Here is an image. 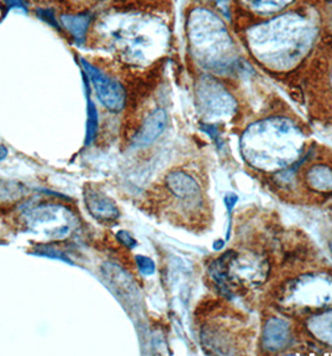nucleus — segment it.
Instances as JSON below:
<instances>
[{
    "instance_id": "17",
    "label": "nucleus",
    "mask_w": 332,
    "mask_h": 356,
    "mask_svg": "<svg viewBox=\"0 0 332 356\" xmlns=\"http://www.w3.org/2000/svg\"><path fill=\"white\" fill-rule=\"evenodd\" d=\"M99 117L97 106L89 99L88 102V127H86V145L92 144L98 134Z\"/></svg>"
},
{
    "instance_id": "19",
    "label": "nucleus",
    "mask_w": 332,
    "mask_h": 356,
    "mask_svg": "<svg viewBox=\"0 0 332 356\" xmlns=\"http://www.w3.org/2000/svg\"><path fill=\"white\" fill-rule=\"evenodd\" d=\"M117 239L123 244L125 248H128V249H134L138 245V241H136L134 238H133V235L129 233V232H126V230H120L119 233L117 234Z\"/></svg>"
},
{
    "instance_id": "5",
    "label": "nucleus",
    "mask_w": 332,
    "mask_h": 356,
    "mask_svg": "<svg viewBox=\"0 0 332 356\" xmlns=\"http://www.w3.org/2000/svg\"><path fill=\"white\" fill-rule=\"evenodd\" d=\"M290 300L302 307L326 305L332 302V277L308 275L296 280L289 289Z\"/></svg>"
},
{
    "instance_id": "21",
    "label": "nucleus",
    "mask_w": 332,
    "mask_h": 356,
    "mask_svg": "<svg viewBox=\"0 0 332 356\" xmlns=\"http://www.w3.org/2000/svg\"><path fill=\"white\" fill-rule=\"evenodd\" d=\"M215 1L220 6L222 10L228 14V0H215Z\"/></svg>"
},
{
    "instance_id": "15",
    "label": "nucleus",
    "mask_w": 332,
    "mask_h": 356,
    "mask_svg": "<svg viewBox=\"0 0 332 356\" xmlns=\"http://www.w3.org/2000/svg\"><path fill=\"white\" fill-rule=\"evenodd\" d=\"M63 24L70 31V34L78 40L83 42L85 39L86 31L90 24L89 15H65L62 18Z\"/></svg>"
},
{
    "instance_id": "8",
    "label": "nucleus",
    "mask_w": 332,
    "mask_h": 356,
    "mask_svg": "<svg viewBox=\"0 0 332 356\" xmlns=\"http://www.w3.org/2000/svg\"><path fill=\"white\" fill-rule=\"evenodd\" d=\"M84 203L92 218L100 222L114 224L120 218V211L114 200L90 185L84 189Z\"/></svg>"
},
{
    "instance_id": "13",
    "label": "nucleus",
    "mask_w": 332,
    "mask_h": 356,
    "mask_svg": "<svg viewBox=\"0 0 332 356\" xmlns=\"http://www.w3.org/2000/svg\"><path fill=\"white\" fill-rule=\"evenodd\" d=\"M306 183L317 193H331L332 170L329 166L315 165L306 172Z\"/></svg>"
},
{
    "instance_id": "24",
    "label": "nucleus",
    "mask_w": 332,
    "mask_h": 356,
    "mask_svg": "<svg viewBox=\"0 0 332 356\" xmlns=\"http://www.w3.org/2000/svg\"><path fill=\"white\" fill-rule=\"evenodd\" d=\"M331 249H332V244H331Z\"/></svg>"
},
{
    "instance_id": "9",
    "label": "nucleus",
    "mask_w": 332,
    "mask_h": 356,
    "mask_svg": "<svg viewBox=\"0 0 332 356\" xmlns=\"http://www.w3.org/2000/svg\"><path fill=\"white\" fill-rule=\"evenodd\" d=\"M166 123H167V117L164 109H156L153 111L134 136L133 139L134 147H145L153 144L164 133Z\"/></svg>"
},
{
    "instance_id": "1",
    "label": "nucleus",
    "mask_w": 332,
    "mask_h": 356,
    "mask_svg": "<svg viewBox=\"0 0 332 356\" xmlns=\"http://www.w3.org/2000/svg\"><path fill=\"white\" fill-rule=\"evenodd\" d=\"M315 38L314 22L300 14H285L247 33L254 56L275 70L294 68L311 49Z\"/></svg>"
},
{
    "instance_id": "22",
    "label": "nucleus",
    "mask_w": 332,
    "mask_h": 356,
    "mask_svg": "<svg viewBox=\"0 0 332 356\" xmlns=\"http://www.w3.org/2000/svg\"><path fill=\"white\" fill-rule=\"evenodd\" d=\"M6 155H8V150H6V147H3V145H0V161L6 159Z\"/></svg>"
},
{
    "instance_id": "14",
    "label": "nucleus",
    "mask_w": 332,
    "mask_h": 356,
    "mask_svg": "<svg viewBox=\"0 0 332 356\" xmlns=\"http://www.w3.org/2000/svg\"><path fill=\"white\" fill-rule=\"evenodd\" d=\"M26 189L15 181H6L0 179V211L10 209L22 199H24Z\"/></svg>"
},
{
    "instance_id": "20",
    "label": "nucleus",
    "mask_w": 332,
    "mask_h": 356,
    "mask_svg": "<svg viewBox=\"0 0 332 356\" xmlns=\"http://www.w3.org/2000/svg\"><path fill=\"white\" fill-rule=\"evenodd\" d=\"M6 3H8L9 8H15V9H20V10H26L24 0H6Z\"/></svg>"
},
{
    "instance_id": "23",
    "label": "nucleus",
    "mask_w": 332,
    "mask_h": 356,
    "mask_svg": "<svg viewBox=\"0 0 332 356\" xmlns=\"http://www.w3.org/2000/svg\"><path fill=\"white\" fill-rule=\"evenodd\" d=\"M224 246V241H219V243H215V249H220Z\"/></svg>"
},
{
    "instance_id": "7",
    "label": "nucleus",
    "mask_w": 332,
    "mask_h": 356,
    "mask_svg": "<svg viewBox=\"0 0 332 356\" xmlns=\"http://www.w3.org/2000/svg\"><path fill=\"white\" fill-rule=\"evenodd\" d=\"M197 102L201 111L209 118L230 117L235 111L233 97L219 83L210 78L200 81L197 88Z\"/></svg>"
},
{
    "instance_id": "2",
    "label": "nucleus",
    "mask_w": 332,
    "mask_h": 356,
    "mask_svg": "<svg viewBox=\"0 0 332 356\" xmlns=\"http://www.w3.org/2000/svg\"><path fill=\"white\" fill-rule=\"evenodd\" d=\"M304 143L302 131L295 124L275 118L250 125L241 138V152L254 168L277 172L295 164Z\"/></svg>"
},
{
    "instance_id": "3",
    "label": "nucleus",
    "mask_w": 332,
    "mask_h": 356,
    "mask_svg": "<svg viewBox=\"0 0 332 356\" xmlns=\"http://www.w3.org/2000/svg\"><path fill=\"white\" fill-rule=\"evenodd\" d=\"M189 38L194 54L204 67L228 72L238 62L236 49L222 19L214 13L197 9L189 19Z\"/></svg>"
},
{
    "instance_id": "10",
    "label": "nucleus",
    "mask_w": 332,
    "mask_h": 356,
    "mask_svg": "<svg viewBox=\"0 0 332 356\" xmlns=\"http://www.w3.org/2000/svg\"><path fill=\"white\" fill-rule=\"evenodd\" d=\"M166 188L172 195L181 200H192L200 195V186L189 174L181 170L167 174L165 179Z\"/></svg>"
},
{
    "instance_id": "6",
    "label": "nucleus",
    "mask_w": 332,
    "mask_h": 356,
    "mask_svg": "<svg viewBox=\"0 0 332 356\" xmlns=\"http://www.w3.org/2000/svg\"><path fill=\"white\" fill-rule=\"evenodd\" d=\"M81 65L92 81L100 103L113 113L123 111L126 103V92L123 86L94 67L92 63L86 62L85 59H81Z\"/></svg>"
},
{
    "instance_id": "11",
    "label": "nucleus",
    "mask_w": 332,
    "mask_h": 356,
    "mask_svg": "<svg viewBox=\"0 0 332 356\" xmlns=\"http://www.w3.org/2000/svg\"><path fill=\"white\" fill-rule=\"evenodd\" d=\"M291 332L285 321L280 319H271L266 323L263 335L265 348L271 351L285 349L290 343Z\"/></svg>"
},
{
    "instance_id": "18",
    "label": "nucleus",
    "mask_w": 332,
    "mask_h": 356,
    "mask_svg": "<svg viewBox=\"0 0 332 356\" xmlns=\"http://www.w3.org/2000/svg\"><path fill=\"white\" fill-rule=\"evenodd\" d=\"M136 265L139 268V270L144 275H151L154 274L155 264L154 261L148 257H144V255H138L136 257Z\"/></svg>"
},
{
    "instance_id": "12",
    "label": "nucleus",
    "mask_w": 332,
    "mask_h": 356,
    "mask_svg": "<svg viewBox=\"0 0 332 356\" xmlns=\"http://www.w3.org/2000/svg\"><path fill=\"white\" fill-rule=\"evenodd\" d=\"M308 329L321 343L332 346V310L317 314L308 319Z\"/></svg>"
},
{
    "instance_id": "4",
    "label": "nucleus",
    "mask_w": 332,
    "mask_h": 356,
    "mask_svg": "<svg viewBox=\"0 0 332 356\" xmlns=\"http://www.w3.org/2000/svg\"><path fill=\"white\" fill-rule=\"evenodd\" d=\"M19 220L26 230L56 240L67 238L75 224L74 216L68 208L51 202L28 204L20 211Z\"/></svg>"
},
{
    "instance_id": "16",
    "label": "nucleus",
    "mask_w": 332,
    "mask_h": 356,
    "mask_svg": "<svg viewBox=\"0 0 332 356\" xmlns=\"http://www.w3.org/2000/svg\"><path fill=\"white\" fill-rule=\"evenodd\" d=\"M254 10L261 13H274L289 6L294 0H244Z\"/></svg>"
}]
</instances>
